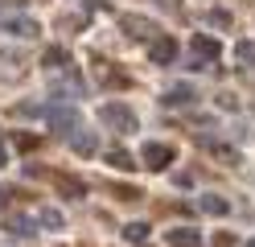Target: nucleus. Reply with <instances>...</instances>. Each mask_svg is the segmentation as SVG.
<instances>
[{
    "label": "nucleus",
    "instance_id": "b1692460",
    "mask_svg": "<svg viewBox=\"0 0 255 247\" xmlns=\"http://www.w3.org/2000/svg\"><path fill=\"white\" fill-rule=\"evenodd\" d=\"M0 165H8V144H4V136H0Z\"/></svg>",
    "mask_w": 255,
    "mask_h": 247
},
{
    "label": "nucleus",
    "instance_id": "f8f14e48",
    "mask_svg": "<svg viewBox=\"0 0 255 247\" xmlns=\"http://www.w3.org/2000/svg\"><path fill=\"white\" fill-rule=\"evenodd\" d=\"M198 210L222 219V214H231V202H227V198H218V194H202V198H198Z\"/></svg>",
    "mask_w": 255,
    "mask_h": 247
},
{
    "label": "nucleus",
    "instance_id": "a878e982",
    "mask_svg": "<svg viewBox=\"0 0 255 247\" xmlns=\"http://www.w3.org/2000/svg\"><path fill=\"white\" fill-rule=\"evenodd\" d=\"M0 202H4V186H0Z\"/></svg>",
    "mask_w": 255,
    "mask_h": 247
},
{
    "label": "nucleus",
    "instance_id": "5701e85b",
    "mask_svg": "<svg viewBox=\"0 0 255 247\" xmlns=\"http://www.w3.org/2000/svg\"><path fill=\"white\" fill-rule=\"evenodd\" d=\"M218 107H239V99H235V95H227V91H222V95H218Z\"/></svg>",
    "mask_w": 255,
    "mask_h": 247
},
{
    "label": "nucleus",
    "instance_id": "6ab92c4d",
    "mask_svg": "<svg viewBox=\"0 0 255 247\" xmlns=\"http://www.w3.org/2000/svg\"><path fill=\"white\" fill-rule=\"evenodd\" d=\"M235 62L255 66V41H235Z\"/></svg>",
    "mask_w": 255,
    "mask_h": 247
},
{
    "label": "nucleus",
    "instance_id": "393cba45",
    "mask_svg": "<svg viewBox=\"0 0 255 247\" xmlns=\"http://www.w3.org/2000/svg\"><path fill=\"white\" fill-rule=\"evenodd\" d=\"M156 4H165V8H181V0H156Z\"/></svg>",
    "mask_w": 255,
    "mask_h": 247
},
{
    "label": "nucleus",
    "instance_id": "f3484780",
    "mask_svg": "<svg viewBox=\"0 0 255 247\" xmlns=\"http://www.w3.org/2000/svg\"><path fill=\"white\" fill-rule=\"evenodd\" d=\"M37 223H41V227H50V231H62V227H66V219H62L54 206H41V210H37Z\"/></svg>",
    "mask_w": 255,
    "mask_h": 247
},
{
    "label": "nucleus",
    "instance_id": "0eeeda50",
    "mask_svg": "<svg viewBox=\"0 0 255 247\" xmlns=\"http://www.w3.org/2000/svg\"><path fill=\"white\" fill-rule=\"evenodd\" d=\"M165 243H169V247H198V243H202V231H194V227H173V231H165Z\"/></svg>",
    "mask_w": 255,
    "mask_h": 247
},
{
    "label": "nucleus",
    "instance_id": "423d86ee",
    "mask_svg": "<svg viewBox=\"0 0 255 247\" xmlns=\"http://www.w3.org/2000/svg\"><path fill=\"white\" fill-rule=\"evenodd\" d=\"M120 29L128 33V37H140V41H148L156 33V25L148 21V16H120Z\"/></svg>",
    "mask_w": 255,
    "mask_h": 247
},
{
    "label": "nucleus",
    "instance_id": "ddd939ff",
    "mask_svg": "<svg viewBox=\"0 0 255 247\" xmlns=\"http://www.w3.org/2000/svg\"><path fill=\"white\" fill-rule=\"evenodd\" d=\"M99 82H103V87H120V91H124V87H132V74H124V70H111V66L103 62V66H99Z\"/></svg>",
    "mask_w": 255,
    "mask_h": 247
},
{
    "label": "nucleus",
    "instance_id": "1a4fd4ad",
    "mask_svg": "<svg viewBox=\"0 0 255 247\" xmlns=\"http://www.w3.org/2000/svg\"><path fill=\"white\" fill-rule=\"evenodd\" d=\"M194 99H198V91L189 87V82H173V87L165 91V103H169V107H189Z\"/></svg>",
    "mask_w": 255,
    "mask_h": 247
},
{
    "label": "nucleus",
    "instance_id": "20e7f679",
    "mask_svg": "<svg viewBox=\"0 0 255 247\" xmlns=\"http://www.w3.org/2000/svg\"><path fill=\"white\" fill-rule=\"evenodd\" d=\"M189 54H194V62L202 66H210V62H218V54H222V45H218V37H210V33H198L194 41H189Z\"/></svg>",
    "mask_w": 255,
    "mask_h": 247
},
{
    "label": "nucleus",
    "instance_id": "9b49d317",
    "mask_svg": "<svg viewBox=\"0 0 255 247\" xmlns=\"http://www.w3.org/2000/svg\"><path fill=\"white\" fill-rule=\"evenodd\" d=\"M70 148H74V153L78 157H95V153H99V140H95V132H70Z\"/></svg>",
    "mask_w": 255,
    "mask_h": 247
},
{
    "label": "nucleus",
    "instance_id": "412c9836",
    "mask_svg": "<svg viewBox=\"0 0 255 247\" xmlns=\"http://www.w3.org/2000/svg\"><path fill=\"white\" fill-rule=\"evenodd\" d=\"M206 21H210V25H218V29H227V25H231V12L214 8V12H206Z\"/></svg>",
    "mask_w": 255,
    "mask_h": 247
},
{
    "label": "nucleus",
    "instance_id": "9d476101",
    "mask_svg": "<svg viewBox=\"0 0 255 247\" xmlns=\"http://www.w3.org/2000/svg\"><path fill=\"white\" fill-rule=\"evenodd\" d=\"M54 186L70 198V202H78V198H87V186H83V177H70V173H54Z\"/></svg>",
    "mask_w": 255,
    "mask_h": 247
},
{
    "label": "nucleus",
    "instance_id": "a211bd4d",
    "mask_svg": "<svg viewBox=\"0 0 255 247\" xmlns=\"http://www.w3.org/2000/svg\"><path fill=\"white\" fill-rule=\"evenodd\" d=\"M107 190H111V194H116V198H120V202H136V198H144V194H140L136 186H120V181H107Z\"/></svg>",
    "mask_w": 255,
    "mask_h": 247
},
{
    "label": "nucleus",
    "instance_id": "dca6fc26",
    "mask_svg": "<svg viewBox=\"0 0 255 247\" xmlns=\"http://www.w3.org/2000/svg\"><path fill=\"white\" fill-rule=\"evenodd\" d=\"M45 66H50V70H62V66H70V49L50 45V49H45Z\"/></svg>",
    "mask_w": 255,
    "mask_h": 247
},
{
    "label": "nucleus",
    "instance_id": "39448f33",
    "mask_svg": "<svg viewBox=\"0 0 255 247\" xmlns=\"http://www.w3.org/2000/svg\"><path fill=\"white\" fill-rule=\"evenodd\" d=\"M148 58H152L156 66H173V62H177V41H173L169 33H165V37H152V45H148Z\"/></svg>",
    "mask_w": 255,
    "mask_h": 247
},
{
    "label": "nucleus",
    "instance_id": "aec40b11",
    "mask_svg": "<svg viewBox=\"0 0 255 247\" xmlns=\"http://www.w3.org/2000/svg\"><path fill=\"white\" fill-rule=\"evenodd\" d=\"M124 239H128V243H144V239H148V223H128V227H124Z\"/></svg>",
    "mask_w": 255,
    "mask_h": 247
},
{
    "label": "nucleus",
    "instance_id": "4468645a",
    "mask_svg": "<svg viewBox=\"0 0 255 247\" xmlns=\"http://www.w3.org/2000/svg\"><path fill=\"white\" fill-rule=\"evenodd\" d=\"M4 231H8V235H17V239H29V235H33V223H29L25 214H8V219H4Z\"/></svg>",
    "mask_w": 255,
    "mask_h": 247
},
{
    "label": "nucleus",
    "instance_id": "2eb2a0df",
    "mask_svg": "<svg viewBox=\"0 0 255 247\" xmlns=\"http://www.w3.org/2000/svg\"><path fill=\"white\" fill-rule=\"evenodd\" d=\"M103 161L107 165H116V169H136V161H132V153H128V148H107V153H103Z\"/></svg>",
    "mask_w": 255,
    "mask_h": 247
},
{
    "label": "nucleus",
    "instance_id": "bb28decb",
    "mask_svg": "<svg viewBox=\"0 0 255 247\" xmlns=\"http://www.w3.org/2000/svg\"><path fill=\"white\" fill-rule=\"evenodd\" d=\"M247 247H255V239H247Z\"/></svg>",
    "mask_w": 255,
    "mask_h": 247
},
{
    "label": "nucleus",
    "instance_id": "f257e3e1",
    "mask_svg": "<svg viewBox=\"0 0 255 247\" xmlns=\"http://www.w3.org/2000/svg\"><path fill=\"white\" fill-rule=\"evenodd\" d=\"M99 120H103L111 132H136V128H140L136 111L128 107L124 99H111V103H103V107H99Z\"/></svg>",
    "mask_w": 255,
    "mask_h": 247
},
{
    "label": "nucleus",
    "instance_id": "7ed1b4c3",
    "mask_svg": "<svg viewBox=\"0 0 255 247\" xmlns=\"http://www.w3.org/2000/svg\"><path fill=\"white\" fill-rule=\"evenodd\" d=\"M140 161H144V169H169L177 153H173V144H161V140H148L140 148Z\"/></svg>",
    "mask_w": 255,
    "mask_h": 247
},
{
    "label": "nucleus",
    "instance_id": "4be33fe9",
    "mask_svg": "<svg viewBox=\"0 0 255 247\" xmlns=\"http://www.w3.org/2000/svg\"><path fill=\"white\" fill-rule=\"evenodd\" d=\"M17 148H21V153H33V148H37V136H33V132H21V136H17Z\"/></svg>",
    "mask_w": 255,
    "mask_h": 247
},
{
    "label": "nucleus",
    "instance_id": "f03ea898",
    "mask_svg": "<svg viewBox=\"0 0 255 247\" xmlns=\"http://www.w3.org/2000/svg\"><path fill=\"white\" fill-rule=\"evenodd\" d=\"M45 120H50L54 132L70 136V132H78V107H70V103H54V107H45Z\"/></svg>",
    "mask_w": 255,
    "mask_h": 247
},
{
    "label": "nucleus",
    "instance_id": "6e6552de",
    "mask_svg": "<svg viewBox=\"0 0 255 247\" xmlns=\"http://www.w3.org/2000/svg\"><path fill=\"white\" fill-rule=\"evenodd\" d=\"M4 33H12V37H37L41 25L33 21V16H8V21H4Z\"/></svg>",
    "mask_w": 255,
    "mask_h": 247
}]
</instances>
